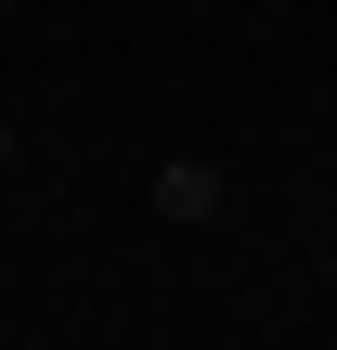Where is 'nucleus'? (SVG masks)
<instances>
[{"label": "nucleus", "instance_id": "obj_1", "mask_svg": "<svg viewBox=\"0 0 337 350\" xmlns=\"http://www.w3.org/2000/svg\"><path fill=\"white\" fill-rule=\"evenodd\" d=\"M221 195H234V182H221L208 156H169V169H156V221H221Z\"/></svg>", "mask_w": 337, "mask_h": 350}, {"label": "nucleus", "instance_id": "obj_3", "mask_svg": "<svg viewBox=\"0 0 337 350\" xmlns=\"http://www.w3.org/2000/svg\"><path fill=\"white\" fill-rule=\"evenodd\" d=\"M325 273H337V260H325Z\"/></svg>", "mask_w": 337, "mask_h": 350}, {"label": "nucleus", "instance_id": "obj_2", "mask_svg": "<svg viewBox=\"0 0 337 350\" xmlns=\"http://www.w3.org/2000/svg\"><path fill=\"white\" fill-rule=\"evenodd\" d=\"M0 169H13V117H0Z\"/></svg>", "mask_w": 337, "mask_h": 350}]
</instances>
